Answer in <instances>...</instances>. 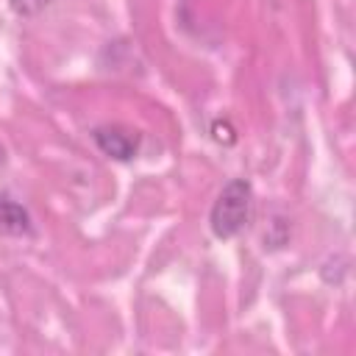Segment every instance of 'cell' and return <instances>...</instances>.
Here are the masks:
<instances>
[{"label": "cell", "instance_id": "6da1fadb", "mask_svg": "<svg viewBox=\"0 0 356 356\" xmlns=\"http://www.w3.org/2000/svg\"><path fill=\"white\" fill-rule=\"evenodd\" d=\"M250 211V184L242 178H234L222 186L211 206V231L220 239H228L242 231Z\"/></svg>", "mask_w": 356, "mask_h": 356}, {"label": "cell", "instance_id": "7a4b0ae2", "mask_svg": "<svg viewBox=\"0 0 356 356\" xmlns=\"http://www.w3.org/2000/svg\"><path fill=\"white\" fill-rule=\"evenodd\" d=\"M95 142H97V147L106 156H111L117 161H128L139 150V134L128 131V128H120V125H100V128H95Z\"/></svg>", "mask_w": 356, "mask_h": 356}, {"label": "cell", "instance_id": "3957f363", "mask_svg": "<svg viewBox=\"0 0 356 356\" xmlns=\"http://www.w3.org/2000/svg\"><path fill=\"white\" fill-rule=\"evenodd\" d=\"M31 214L11 197L0 195V234L3 236H25L31 234Z\"/></svg>", "mask_w": 356, "mask_h": 356}, {"label": "cell", "instance_id": "277c9868", "mask_svg": "<svg viewBox=\"0 0 356 356\" xmlns=\"http://www.w3.org/2000/svg\"><path fill=\"white\" fill-rule=\"evenodd\" d=\"M50 3H56V0H11V8L22 17H31V14H39Z\"/></svg>", "mask_w": 356, "mask_h": 356}]
</instances>
